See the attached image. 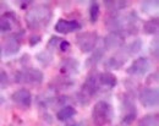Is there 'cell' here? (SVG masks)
I'll return each instance as SVG.
<instances>
[{"label":"cell","mask_w":159,"mask_h":126,"mask_svg":"<svg viewBox=\"0 0 159 126\" xmlns=\"http://www.w3.org/2000/svg\"><path fill=\"white\" fill-rule=\"evenodd\" d=\"M53 17V11L48 5H36L30 9L25 16V21L28 28L39 29L49 25Z\"/></svg>","instance_id":"6da1fadb"},{"label":"cell","mask_w":159,"mask_h":126,"mask_svg":"<svg viewBox=\"0 0 159 126\" xmlns=\"http://www.w3.org/2000/svg\"><path fill=\"white\" fill-rule=\"evenodd\" d=\"M92 119L96 126H104L110 124L114 119L113 106L105 101L97 102L92 109Z\"/></svg>","instance_id":"7a4b0ae2"},{"label":"cell","mask_w":159,"mask_h":126,"mask_svg":"<svg viewBox=\"0 0 159 126\" xmlns=\"http://www.w3.org/2000/svg\"><path fill=\"white\" fill-rule=\"evenodd\" d=\"M15 81L17 83L40 84L43 82V72L36 67H26L16 72Z\"/></svg>","instance_id":"3957f363"},{"label":"cell","mask_w":159,"mask_h":126,"mask_svg":"<svg viewBox=\"0 0 159 126\" xmlns=\"http://www.w3.org/2000/svg\"><path fill=\"white\" fill-rule=\"evenodd\" d=\"M139 102L144 108H157L159 103L158 87H146L139 92Z\"/></svg>","instance_id":"277c9868"},{"label":"cell","mask_w":159,"mask_h":126,"mask_svg":"<svg viewBox=\"0 0 159 126\" xmlns=\"http://www.w3.org/2000/svg\"><path fill=\"white\" fill-rule=\"evenodd\" d=\"M98 41V34L96 32H84L77 36L76 43L82 53H89L96 49V44Z\"/></svg>","instance_id":"5b68a950"},{"label":"cell","mask_w":159,"mask_h":126,"mask_svg":"<svg viewBox=\"0 0 159 126\" xmlns=\"http://www.w3.org/2000/svg\"><path fill=\"white\" fill-rule=\"evenodd\" d=\"M151 66H152V63L148 58L141 56V58H137L134 63L131 64V66H129L126 72L130 76H144L149 71Z\"/></svg>","instance_id":"8992f818"},{"label":"cell","mask_w":159,"mask_h":126,"mask_svg":"<svg viewBox=\"0 0 159 126\" xmlns=\"http://www.w3.org/2000/svg\"><path fill=\"white\" fill-rule=\"evenodd\" d=\"M100 88V84H99V74H89L84 81V83L82 86V91L81 93H83L86 97H88L91 99V97L96 96L97 92L99 91Z\"/></svg>","instance_id":"52a82bcc"},{"label":"cell","mask_w":159,"mask_h":126,"mask_svg":"<svg viewBox=\"0 0 159 126\" xmlns=\"http://www.w3.org/2000/svg\"><path fill=\"white\" fill-rule=\"evenodd\" d=\"M141 28V20L136 11H130L124 17V29H126L127 34L136 36Z\"/></svg>","instance_id":"ba28073f"},{"label":"cell","mask_w":159,"mask_h":126,"mask_svg":"<svg viewBox=\"0 0 159 126\" xmlns=\"http://www.w3.org/2000/svg\"><path fill=\"white\" fill-rule=\"evenodd\" d=\"M103 44H104V50H114V49H119L122 48L125 44V37L124 33L120 32H110L107 37H104L103 39Z\"/></svg>","instance_id":"9c48e42d"},{"label":"cell","mask_w":159,"mask_h":126,"mask_svg":"<svg viewBox=\"0 0 159 126\" xmlns=\"http://www.w3.org/2000/svg\"><path fill=\"white\" fill-rule=\"evenodd\" d=\"M54 29L58 33L67 34V33H72V32H76V31L81 29V23L77 22L76 20H64V19H61L55 23Z\"/></svg>","instance_id":"30bf717a"},{"label":"cell","mask_w":159,"mask_h":126,"mask_svg":"<svg viewBox=\"0 0 159 126\" xmlns=\"http://www.w3.org/2000/svg\"><path fill=\"white\" fill-rule=\"evenodd\" d=\"M127 59H129V55H127L126 50L122 48V49H120L116 54H114L113 56H110L107 60L105 65L110 70H119L120 67L127 61Z\"/></svg>","instance_id":"8fae6325"},{"label":"cell","mask_w":159,"mask_h":126,"mask_svg":"<svg viewBox=\"0 0 159 126\" xmlns=\"http://www.w3.org/2000/svg\"><path fill=\"white\" fill-rule=\"evenodd\" d=\"M11 99H12L16 104L23 105V106H26V108L31 106V104H32V94H31V92H30L28 89H26V88H20V89H17L16 92H14L12 96H11Z\"/></svg>","instance_id":"7c38bea8"},{"label":"cell","mask_w":159,"mask_h":126,"mask_svg":"<svg viewBox=\"0 0 159 126\" xmlns=\"http://www.w3.org/2000/svg\"><path fill=\"white\" fill-rule=\"evenodd\" d=\"M21 49V43L20 41L12 36L10 37L5 44H4V48H2V52H4V55L5 56H12V55H16Z\"/></svg>","instance_id":"4fadbf2b"},{"label":"cell","mask_w":159,"mask_h":126,"mask_svg":"<svg viewBox=\"0 0 159 126\" xmlns=\"http://www.w3.org/2000/svg\"><path fill=\"white\" fill-rule=\"evenodd\" d=\"M60 71H61V74H65V76L77 74L79 72V61L72 58L64 59L60 63Z\"/></svg>","instance_id":"5bb4252c"},{"label":"cell","mask_w":159,"mask_h":126,"mask_svg":"<svg viewBox=\"0 0 159 126\" xmlns=\"http://www.w3.org/2000/svg\"><path fill=\"white\" fill-rule=\"evenodd\" d=\"M11 20H14V21L17 20V16L11 11L5 12L4 15L0 16V33H6V32H10L12 29Z\"/></svg>","instance_id":"9a60e30c"},{"label":"cell","mask_w":159,"mask_h":126,"mask_svg":"<svg viewBox=\"0 0 159 126\" xmlns=\"http://www.w3.org/2000/svg\"><path fill=\"white\" fill-rule=\"evenodd\" d=\"M99 84L108 88H114L118 84V79L111 72H102L99 74Z\"/></svg>","instance_id":"2e32d148"},{"label":"cell","mask_w":159,"mask_h":126,"mask_svg":"<svg viewBox=\"0 0 159 126\" xmlns=\"http://www.w3.org/2000/svg\"><path fill=\"white\" fill-rule=\"evenodd\" d=\"M104 54H105V50L103 48H96L94 52L92 53V55L88 56V59L86 60V63H84L86 67H93V66L98 65V63L103 59Z\"/></svg>","instance_id":"e0dca14e"},{"label":"cell","mask_w":159,"mask_h":126,"mask_svg":"<svg viewBox=\"0 0 159 126\" xmlns=\"http://www.w3.org/2000/svg\"><path fill=\"white\" fill-rule=\"evenodd\" d=\"M158 27H159V19L156 16V17H152L149 19L148 21H146L142 26V29L146 34H156L158 32Z\"/></svg>","instance_id":"ac0fdd59"},{"label":"cell","mask_w":159,"mask_h":126,"mask_svg":"<svg viewBox=\"0 0 159 126\" xmlns=\"http://www.w3.org/2000/svg\"><path fill=\"white\" fill-rule=\"evenodd\" d=\"M75 114H76V109L74 106H71V105H66V106H62L59 111L57 113V118L60 121H67Z\"/></svg>","instance_id":"d6986e66"},{"label":"cell","mask_w":159,"mask_h":126,"mask_svg":"<svg viewBox=\"0 0 159 126\" xmlns=\"http://www.w3.org/2000/svg\"><path fill=\"white\" fill-rule=\"evenodd\" d=\"M142 47H143V42L139 38H136V39H134L132 42L130 43L129 45H126L124 49L126 50L127 55H136V54H139V52L142 50Z\"/></svg>","instance_id":"ffe728a7"},{"label":"cell","mask_w":159,"mask_h":126,"mask_svg":"<svg viewBox=\"0 0 159 126\" xmlns=\"http://www.w3.org/2000/svg\"><path fill=\"white\" fill-rule=\"evenodd\" d=\"M104 5H105V7H107L109 11H111L113 15H114V14H116L118 11L125 9V7L129 5V2H127V1H105Z\"/></svg>","instance_id":"44dd1931"},{"label":"cell","mask_w":159,"mask_h":126,"mask_svg":"<svg viewBox=\"0 0 159 126\" xmlns=\"http://www.w3.org/2000/svg\"><path fill=\"white\" fill-rule=\"evenodd\" d=\"M159 116L158 114H148L139 120V126H158Z\"/></svg>","instance_id":"7402d4cb"},{"label":"cell","mask_w":159,"mask_h":126,"mask_svg":"<svg viewBox=\"0 0 159 126\" xmlns=\"http://www.w3.org/2000/svg\"><path fill=\"white\" fill-rule=\"evenodd\" d=\"M99 14H100L99 4L97 1H92L89 4V21L92 22V23H96V22L98 21Z\"/></svg>","instance_id":"603a6c76"},{"label":"cell","mask_w":159,"mask_h":126,"mask_svg":"<svg viewBox=\"0 0 159 126\" xmlns=\"http://www.w3.org/2000/svg\"><path fill=\"white\" fill-rule=\"evenodd\" d=\"M159 6V1L158 0H154V1H143L141 4V9L144 14H153V11H157Z\"/></svg>","instance_id":"cb8c5ba5"},{"label":"cell","mask_w":159,"mask_h":126,"mask_svg":"<svg viewBox=\"0 0 159 126\" xmlns=\"http://www.w3.org/2000/svg\"><path fill=\"white\" fill-rule=\"evenodd\" d=\"M36 59H37L42 65L48 66L49 64L52 63V60H53V54H52L49 50H43V52H39V53L36 55Z\"/></svg>","instance_id":"d4e9b609"},{"label":"cell","mask_w":159,"mask_h":126,"mask_svg":"<svg viewBox=\"0 0 159 126\" xmlns=\"http://www.w3.org/2000/svg\"><path fill=\"white\" fill-rule=\"evenodd\" d=\"M158 50H159V41H158V37H156L151 42V53L153 54V56L156 59H158Z\"/></svg>","instance_id":"484cf974"},{"label":"cell","mask_w":159,"mask_h":126,"mask_svg":"<svg viewBox=\"0 0 159 126\" xmlns=\"http://www.w3.org/2000/svg\"><path fill=\"white\" fill-rule=\"evenodd\" d=\"M136 119V113H127L125 116H124V119H122V125L125 126H129L130 124H132L134 123V120Z\"/></svg>","instance_id":"4316f807"},{"label":"cell","mask_w":159,"mask_h":126,"mask_svg":"<svg viewBox=\"0 0 159 126\" xmlns=\"http://www.w3.org/2000/svg\"><path fill=\"white\" fill-rule=\"evenodd\" d=\"M60 42H61V39H60L59 37H52L50 38V41L48 42V49L49 50H53V49H55V48H58L59 47Z\"/></svg>","instance_id":"83f0119b"},{"label":"cell","mask_w":159,"mask_h":126,"mask_svg":"<svg viewBox=\"0 0 159 126\" xmlns=\"http://www.w3.org/2000/svg\"><path fill=\"white\" fill-rule=\"evenodd\" d=\"M7 81H9L7 74L5 71H0V87H6Z\"/></svg>","instance_id":"f1b7e54d"},{"label":"cell","mask_w":159,"mask_h":126,"mask_svg":"<svg viewBox=\"0 0 159 126\" xmlns=\"http://www.w3.org/2000/svg\"><path fill=\"white\" fill-rule=\"evenodd\" d=\"M40 41H42V38H40V36H38V34H33V36H31L30 37V45L31 47H34V45H37L38 43H40Z\"/></svg>","instance_id":"f546056e"},{"label":"cell","mask_w":159,"mask_h":126,"mask_svg":"<svg viewBox=\"0 0 159 126\" xmlns=\"http://www.w3.org/2000/svg\"><path fill=\"white\" fill-rule=\"evenodd\" d=\"M59 49L61 52H67L70 49V43L67 41H61L59 44Z\"/></svg>","instance_id":"4dcf8cb0"},{"label":"cell","mask_w":159,"mask_h":126,"mask_svg":"<svg viewBox=\"0 0 159 126\" xmlns=\"http://www.w3.org/2000/svg\"><path fill=\"white\" fill-rule=\"evenodd\" d=\"M152 81H156V82L158 81V72H154V75H151V77L147 79V83L148 84L151 83Z\"/></svg>","instance_id":"1f68e13d"},{"label":"cell","mask_w":159,"mask_h":126,"mask_svg":"<svg viewBox=\"0 0 159 126\" xmlns=\"http://www.w3.org/2000/svg\"><path fill=\"white\" fill-rule=\"evenodd\" d=\"M30 4H32V1H23V2H21V9H26L27 5H30Z\"/></svg>","instance_id":"d6a6232c"},{"label":"cell","mask_w":159,"mask_h":126,"mask_svg":"<svg viewBox=\"0 0 159 126\" xmlns=\"http://www.w3.org/2000/svg\"><path fill=\"white\" fill-rule=\"evenodd\" d=\"M4 101H5V99H4V97H1V96H0V104H2V103H4Z\"/></svg>","instance_id":"836d02e7"},{"label":"cell","mask_w":159,"mask_h":126,"mask_svg":"<svg viewBox=\"0 0 159 126\" xmlns=\"http://www.w3.org/2000/svg\"><path fill=\"white\" fill-rule=\"evenodd\" d=\"M67 126H80L77 123H74V124H70V125H67Z\"/></svg>","instance_id":"e575fe53"}]
</instances>
